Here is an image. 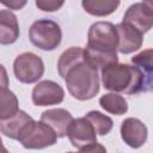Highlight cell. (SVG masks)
Returning a JSON list of instances; mask_svg holds the SVG:
<instances>
[{"mask_svg":"<svg viewBox=\"0 0 153 153\" xmlns=\"http://www.w3.org/2000/svg\"><path fill=\"white\" fill-rule=\"evenodd\" d=\"M10 85V79L6 68L0 63V88H7Z\"/></svg>","mask_w":153,"mask_h":153,"instance_id":"23","label":"cell"},{"mask_svg":"<svg viewBox=\"0 0 153 153\" xmlns=\"http://www.w3.org/2000/svg\"><path fill=\"white\" fill-rule=\"evenodd\" d=\"M32 120L33 118L30 115H27L25 111L19 110L13 117L0 121V131H1V134H4L5 136H7L10 139L18 140L22 130Z\"/></svg>","mask_w":153,"mask_h":153,"instance_id":"14","label":"cell"},{"mask_svg":"<svg viewBox=\"0 0 153 153\" xmlns=\"http://www.w3.org/2000/svg\"><path fill=\"white\" fill-rule=\"evenodd\" d=\"M117 33V51L121 54H130L141 48L143 35L126 23L115 25Z\"/></svg>","mask_w":153,"mask_h":153,"instance_id":"11","label":"cell"},{"mask_svg":"<svg viewBox=\"0 0 153 153\" xmlns=\"http://www.w3.org/2000/svg\"><path fill=\"white\" fill-rule=\"evenodd\" d=\"M32 103L37 106L56 105L65 98L63 88L53 80H42L32 90Z\"/></svg>","mask_w":153,"mask_h":153,"instance_id":"8","label":"cell"},{"mask_svg":"<svg viewBox=\"0 0 153 153\" xmlns=\"http://www.w3.org/2000/svg\"><path fill=\"white\" fill-rule=\"evenodd\" d=\"M148 136L146 124L135 117H128L121 123V137L131 148L142 147Z\"/></svg>","mask_w":153,"mask_h":153,"instance_id":"9","label":"cell"},{"mask_svg":"<svg viewBox=\"0 0 153 153\" xmlns=\"http://www.w3.org/2000/svg\"><path fill=\"white\" fill-rule=\"evenodd\" d=\"M73 120L74 117L72 114L62 108L49 109L41 115V122L51 128L57 137H65L67 135V130Z\"/></svg>","mask_w":153,"mask_h":153,"instance_id":"12","label":"cell"},{"mask_svg":"<svg viewBox=\"0 0 153 153\" xmlns=\"http://www.w3.org/2000/svg\"><path fill=\"white\" fill-rule=\"evenodd\" d=\"M102 84L105 90L114 93L137 94L151 91L152 78L136 66L117 62L102 69Z\"/></svg>","mask_w":153,"mask_h":153,"instance_id":"2","label":"cell"},{"mask_svg":"<svg viewBox=\"0 0 153 153\" xmlns=\"http://www.w3.org/2000/svg\"><path fill=\"white\" fill-rule=\"evenodd\" d=\"M86 48L100 53H117V33L110 22L93 23L87 33Z\"/></svg>","mask_w":153,"mask_h":153,"instance_id":"4","label":"cell"},{"mask_svg":"<svg viewBox=\"0 0 153 153\" xmlns=\"http://www.w3.org/2000/svg\"><path fill=\"white\" fill-rule=\"evenodd\" d=\"M0 153H10V152L6 149V147L2 145V142H0Z\"/></svg>","mask_w":153,"mask_h":153,"instance_id":"24","label":"cell"},{"mask_svg":"<svg viewBox=\"0 0 153 153\" xmlns=\"http://www.w3.org/2000/svg\"><path fill=\"white\" fill-rule=\"evenodd\" d=\"M67 136L71 143L79 149L87 145L97 142V134L91 123L85 117L73 120L67 130Z\"/></svg>","mask_w":153,"mask_h":153,"instance_id":"10","label":"cell"},{"mask_svg":"<svg viewBox=\"0 0 153 153\" xmlns=\"http://www.w3.org/2000/svg\"><path fill=\"white\" fill-rule=\"evenodd\" d=\"M13 72L17 78L23 84H32L38 81L44 73L43 60L30 51L18 55L13 62Z\"/></svg>","mask_w":153,"mask_h":153,"instance_id":"6","label":"cell"},{"mask_svg":"<svg viewBox=\"0 0 153 153\" xmlns=\"http://www.w3.org/2000/svg\"><path fill=\"white\" fill-rule=\"evenodd\" d=\"M0 142H2V141H1V137H0Z\"/></svg>","mask_w":153,"mask_h":153,"instance_id":"26","label":"cell"},{"mask_svg":"<svg viewBox=\"0 0 153 153\" xmlns=\"http://www.w3.org/2000/svg\"><path fill=\"white\" fill-rule=\"evenodd\" d=\"M84 10L96 17H105L114 13L120 6V1L114 0H84L81 1Z\"/></svg>","mask_w":153,"mask_h":153,"instance_id":"15","label":"cell"},{"mask_svg":"<svg viewBox=\"0 0 153 153\" xmlns=\"http://www.w3.org/2000/svg\"><path fill=\"white\" fill-rule=\"evenodd\" d=\"M80 153H106V149L103 145L98 142H93L91 145H87L79 149Z\"/></svg>","mask_w":153,"mask_h":153,"instance_id":"21","label":"cell"},{"mask_svg":"<svg viewBox=\"0 0 153 153\" xmlns=\"http://www.w3.org/2000/svg\"><path fill=\"white\" fill-rule=\"evenodd\" d=\"M84 117L91 123V126L93 127L97 135H102V136L106 135L111 131V129L114 127L112 120L109 116L102 114L100 111H96V110L88 111Z\"/></svg>","mask_w":153,"mask_h":153,"instance_id":"18","label":"cell"},{"mask_svg":"<svg viewBox=\"0 0 153 153\" xmlns=\"http://www.w3.org/2000/svg\"><path fill=\"white\" fill-rule=\"evenodd\" d=\"M2 5L8 7L10 10H20L26 5L25 0H11V1H1Z\"/></svg>","mask_w":153,"mask_h":153,"instance_id":"22","label":"cell"},{"mask_svg":"<svg viewBox=\"0 0 153 153\" xmlns=\"http://www.w3.org/2000/svg\"><path fill=\"white\" fill-rule=\"evenodd\" d=\"M123 23L129 24L142 35L148 32L153 25L152 2L145 1L130 5L123 16Z\"/></svg>","mask_w":153,"mask_h":153,"instance_id":"7","label":"cell"},{"mask_svg":"<svg viewBox=\"0 0 153 153\" xmlns=\"http://www.w3.org/2000/svg\"><path fill=\"white\" fill-rule=\"evenodd\" d=\"M19 111L17 96L8 88H0V121L13 117Z\"/></svg>","mask_w":153,"mask_h":153,"instance_id":"17","label":"cell"},{"mask_svg":"<svg viewBox=\"0 0 153 153\" xmlns=\"http://www.w3.org/2000/svg\"><path fill=\"white\" fill-rule=\"evenodd\" d=\"M35 4L39 10H42L44 12H54V11L60 10L65 2L56 1V0H37Z\"/></svg>","mask_w":153,"mask_h":153,"instance_id":"20","label":"cell"},{"mask_svg":"<svg viewBox=\"0 0 153 153\" xmlns=\"http://www.w3.org/2000/svg\"><path fill=\"white\" fill-rule=\"evenodd\" d=\"M152 60H153V50L151 48L146 49L131 57V62L134 63V66L139 67L149 78H152V72H153V61Z\"/></svg>","mask_w":153,"mask_h":153,"instance_id":"19","label":"cell"},{"mask_svg":"<svg viewBox=\"0 0 153 153\" xmlns=\"http://www.w3.org/2000/svg\"><path fill=\"white\" fill-rule=\"evenodd\" d=\"M67 153H76V152H67ZM78 153H80V152H78Z\"/></svg>","mask_w":153,"mask_h":153,"instance_id":"25","label":"cell"},{"mask_svg":"<svg viewBox=\"0 0 153 153\" xmlns=\"http://www.w3.org/2000/svg\"><path fill=\"white\" fill-rule=\"evenodd\" d=\"M57 71L73 98L88 100L99 92L98 71L85 60L84 48L71 47L65 50L57 61Z\"/></svg>","mask_w":153,"mask_h":153,"instance_id":"1","label":"cell"},{"mask_svg":"<svg viewBox=\"0 0 153 153\" xmlns=\"http://www.w3.org/2000/svg\"><path fill=\"white\" fill-rule=\"evenodd\" d=\"M30 42L45 51L56 49L62 39L60 25L51 19H38L29 29Z\"/></svg>","mask_w":153,"mask_h":153,"instance_id":"3","label":"cell"},{"mask_svg":"<svg viewBox=\"0 0 153 153\" xmlns=\"http://www.w3.org/2000/svg\"><path fill=\"white\" fill-rule=\"evenodd\" d=\"M99 105L109 114L124 115L128 111V103L124 97L118 93H105L99 98Z\"/></svg>","mask_w":153,"mask_h":153,"instance_id":"16","label":"cell"},{"mask_svg":"<svg viewBox=\"0 0 153 153\" xmlns=\"http://www.w3.org/2000/svg\"><path fill=\"white\" fill-rule=\"evenodd\" d=\"M19 38L17 16L10 10H0V44L8 45Z\"/></svg>","mask_w":153,"mask_h":153,"instance_id":"13","label":"cell"},{"mask_svg":"<svg viewBox=\"0 0 153 153\" xmlns=\"http://www.w3.org/2000/svg\"><path fill=\"white\" fill-rule=\"evenodd\" d=\"M57 136L43 122L32 120L22 130L18 141L26 149H43L56 143Z\"/></svg>","mask_w":153,"mask_h":153,"instance_id":"5","label":"cell"}]
</instances>
